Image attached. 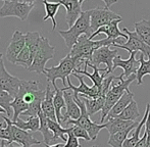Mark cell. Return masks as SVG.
I'll use <instances>...</instances> for the list:
<instances>
[{"label": "cell", "instance_id": "obj_39", "mask_svg": "<svg viewBox=\"0 0 150 147\" xmlns=\"http://www.w3.org/2000/svg\"><path fill=\"white\" fill-rule=\"evenodd\" d=\"M145 132L147 133V139L150 140V110L147 117L146 123H145Z\"/></svg>", "mask_w": 150, "mask_h": 147}, {"label": "cell", "instance_id": "obj_44", "mask_svg": "<svg viewBox=\"0 0 150 147\" xmlns=\"http://www.w3.org/2000/svg\"><path fill=\"white\" fill-rule=\"evenodd\" d=\"M2 1H5V0H2ZM25 2H28V3H34L35 0H24Z\"/></svg>", "mask_w": 150, "mask_h": 147}, {"label": "cell", "instance_id": "obj_4", "mask_svg": "<svg viewBox=\"0 0 150 147\" xmlns=\"http://www.w3.org/2000/svg\"><path fill=\"white\" fill-rule=\"evenodd\" d=\"M77 68H79V64H78L77 59L71 57L69 53L65 57H63L60 60L58 66L45 69L44 75L46 76L48 82L51 83L54 88L57 87L56 86V80L57 79H60L62 81L63 87H67V78H69V75H71L75 72Z\"/></svg>", "mask_w": 150, "mask_h": 147}, {"label": "cell", "instance_id": "obj_2", "mask_svg": "<svg viewBox=\"0 0 150 147\" xmlns=\"http://www.w3.org/2000/svg\"><path fill=\"white\" fill-rule=\"evenodd\" d=\"M91 13L92 9L87 10V11H82L80 18L77 20V22L73 25V27L67 31L60 30L59 35L64 40V43L69 49H71L76 43L78 42L79 38L83 35H86L90 38L92 35V30H91Z\"/></svg>", "mask_w": 150, "mask_h": 147}, {"label": "cell", "instance_id": "obj_24", "mask_svg": "<svg viewBox=\"0 0 150 147\" xmlns=\"http://www.w3.org/2000/svg\"><path fill=\"white\" fill-rule=\"evenodd\" d=\"M80 97L85 102L88 114L90 117L95 114V113L99 112V111H102V108L104 106V102H105V97H101L100 96V97H97V98H88L83 95H81Z\"/></svg>", "mask_w": 150, "mask_h": 147}, {"label": "cell", "instance_id": "obj_5", "mask_svg": "<svg viewBox=\"0 0 150 147\" xmlns=\"http://www.w3.org/2000/svg\"><path fill=\"white\" fill-rule=\"evenodd\" d=\"M74 97H75L76 102L78 103L80 110H81V115H80V117L78 119H69L65 124H67V125L79 126L81 128H84L88 132V134H89V136L91 137V140H96L99 132L101 130L105 129L106 125L105 124H98L91 121L90 115L88 114L87 108H86L85 102L82 100V98L80 96L74 95Z\"/></svg>", "mask_w": 150, "mask_h": 147}, {"label": "cell", "instance_id": "obj_13", "mask_svg": "<svg viewBox=\"0 0 150 147\" xmlns=\"http://www.w3.org/2000/svg\"><path fill=\"white\" fill-rule=\"evenodd\" d=\"M25 46H26V36H25V34H23L18 30L14 31L9 45L6 49V59L11 64H16V58H18V54L21 53V51L24 49Z\"/></svg>", "mask_w": 150, "mask_h": 147}, {"label": "cell", "instance_id": "obj_47", "mask_svg": "<svg viewBox=\"0 0 150 147\" xmlns=\"http://www.w3.org/2000/svg\"><path fill=\"white\" fill-rule=\"evenodd\" d=\"M93 147H97V146H93Z\"/></svg>", "mask_w": 150, "mask_h": 147}, {"label": "cell", "instance_id": "obj_32", "mask_svg": "<svg viewBox=\"0 0 150 147\" xmlns=\"http://www.w3.org/2000/svg\"><path fill=\"white\" fill-rule=\"evenodd\" d=\"M140 111L138 108V104L135 100H133L128 106L124 110L120 115L117 117L122 119H126V121H136L138 117H140Z\"/></svg>", "mask_w": 150, "mask_h": 147}, {"label": "cell", "instance_id": "obj_17", "mask_svg": "<svg viewBox=\"0 0 150 147\" xmlns=\"http://www.w3.org/2000/svg\"><path fill=\"white\" fill-rule=\"evenodd\" d=\"M61 5H63L67 10L65 14V20L67 26L71 28L73 25L77 22L82 13V4L79 0H58Z\"/></svg>", "mask_w": 150, "mask_h": 147}, {"label": "cell", "instance_id": "obj_14", "mask_svg": "<svg viewBox=\"0 0 150 147\" xmlns=\"http://www.w3.org/2000/svg\"><path fill=\"white\" fill-rule=\"evenodd\" d=\"M137 51H133L130 53V57L128 59H122L120 55H117L113 60V71L117 68H120L124 70V73L122 76L124 78H129L132 75H136L139 66H140V61L139 59H136Z\"/></svg>", "mask_w": 150, "mask_h": 147}, {"label": "cell", "instance_id": "obj_8", "mask_svg": "<svg viewBox=\"0 0 150 147\" xmlns=\"http://www.w3.org/2000/svg\"><path fill=\"white\" fill-rule=\"evenodd\" d=\"M122 32L126 33L128 35V41L124 44H117L115 43L112 46L115 48H122V49H126L129 53L133 51H140L145 57H149L150 56V46L147 45L140 37L138 36L136 32H132L129 29L124 28Z\"/></svg>", "mask_w": 150, "mask_h": 147}, {"label": "cell", "instance_id": "obj_42", "mask_svg": "<svg viewBox=\"0 0 150 147\" xmlns=\"http://www.w3.org/2000/svg\"><path fill=\"white\" fill-rule=\"evenodd\" d=\"M45 147H64V144L63 143H56L53 144V145H47V144H44Z\"/></svg>", "mask_w": 150, "mask_h": 147}, {"label": "cell", "instance_id": "obj_35", "mask_svg": "<svg viewBox=\"0 0 150 147\" xmlns=\"http://www.w3.org/2000/svg\"><path fill=\"white\" fill-rule=\"evenodd\" d=\"M32 64H33V57H32L31 51L27 46H25L24 49L21 51V53L18 54V58H16V66H24L28 70L32 66Z\"/></svg>", "mask_w": 150, "mask_h": 147}, {"label": "cell", "instance_id": "obj_36", "mask_svg": "<svg viewBox=\"0 0 150 147\" xmlns=\"http://www.w3.org/2000/svg\"><path fill=\"white\" fill-rule=\"evenodd\" d=\"M74 126L71 127V130L67 133V141L65 142L64 147H81V144L79 142V138H77L73 133Z\"/></svg>", "mask_w": 150, "mask_h": 147}, {"label": "cell", "instance_id": "obj_37", "mask_svg": "<svg viewBox=\"0 0 150 147\" xmlns=\"http://www.w3.org/2000/svg\"><path fill=\"white\" fill-rule=\"evenodd\" d=\"M73 133L77 138H82V139H84L85 141H91V137L89 136V134H88V132L86 131L84 128H81V127H79V126H74Z\"/></svg>", "mask_w": 150, "mask_h": 147}, {"label": "cell", "instance_id": "obj_10", "mask_svg": "<svg viewBox=\"0 0 150 147\" xmlns=\"http://www.w3.org/2000/svg\"><path fill=\"white\" fill-rule=\"evenodd\" d=\"M24 83V80L18 79L16 76L10 75L4 66L3 59L0 61V89L9 93L12 97H16L20 91L21 86Z\"/></svg>", "mask_w": 150, "mask_h": 147}, {"label": "cell", "instance_id": "obj_25", "mask_svg": "<svg viewBox=\"0 0 150 147\" xmlns=\"http://www.w3.org/2000/svg\"><path fill=\"white\" fill-rule=\"evenodd\" d=\"M45 7V16L43 18V20H47L48 18L52 20V31L55 30V28L57 27V22L55 20V16L57 13L58 9H59L61 4L59 2H49L47 0H42Z\"/></svg>", "mask_w": 150, "mask_h": 147}, {"label": "cell", "instance_id": "obj_29", "mask_svg": "<svg viewBox=\"0 0 150 147\" xmlns=\"http://www.w3.org/2000/svg\"><path fill=\"white\" fill-rule=\"evenodd\" d=\"M48 126H49L50 131L53 133L54 138H55L56 140L60 139V140H62L63 142L67 141V138L65 137V135H67V133L71 131V128H62L58 122L52 121V119H48Z\"/></svg>", "mask_w": 150, "mask_h": 147}, {"label": "cell", "instance_id": "obj_16", "mask_svg": "<svg viewBox=\"0 0 150 147\" xmlns=\"http://www.w3.org/2000/svg\"><path fill=\"white\" fill-rule=\"evenodd\" d=\"M63 96L65 99V110H67L62 115L61 124L67 123L69 119H78L81 115V110L76 102L74 93H71L69 90H63Z\"/></svg>", "mask_w": 150, "mask_h": 147}, {"label": "cell", "instance_id": "obj_22", "mask_svg": "<svg viewBox=\"0 0 150 147\" xmlns=\"http://www.w3.org/2000/svg\"><path fill=\"white\" fill-rule=\"evenodd\" d=\"M38 117L40 119V129L39 131L41 132V134L43 135L44 139V144H47V145H53L56 144V139L54 138V135L49 129V126H48V117H46L43 113L42 110H40V112L38 113Z\"/></svg>", "mask_w": 150, "mask_h": 147}, {"label": "cell", "instance_id": "obj_3", "mask_svg": "<svg viewBox=\"0 0 150 147\" xmlns=\"http://www.w3.org/2000/svg\"><path fill=\"white\" fill-rule=\"evenodd\" d=\"M135 79H136V75H132L126 80L124 79V77L122 75L117 78V82H113L112 85H111V88L109 89V91L107 92L106 96H105L104 106H103L102 111H101L102 114H101V119L99 124H104V119L107 117L109 111L112 110L115 104L119 101L120 98L126 92L130 91L129 86Z\"/></svg>", "mask_w": 150, "mask_h": 147}, {"label": "cell", "instance_id": "obj_7", "mask_svg": "<svg viewBox=\"0 0 150 147\" xmlns=\"http://www.w3.org/2000/svg\"><path fill=\"white\" fill-rule=\"evenodd\" d=\"M34 8V3H28L20 0H5L0 7V18H14L26 20Z\"/></svg>", "mask_w": 150, "mask_h": 147}, {"label": "cell", "instance_id": "obj_27", "mask_svg": "<svg viewBox=\"0 0 150 147\" xmlns=\"http://www.w3.org/2000/svg\"><path fill=\"white\" fill-rule=\"evenodd\" d=\"M25 36H26V46L30 49L32 57H33L34 60L36 52L38 51L40 47L42 36L39 32H27Z\"/></svg>", "mask_w": 150, "mask_h": 147}, {"label": "cell", "instance_id": "obj_45", "mask_svg": "<svg viewBox=\"0 0 150 147\" xmlns=\"http://www.w3.org/2000/svg\"><path fill=\"white\" fill-rule=\"evenodd\" d=\"M2 56H3V55H2V53H0V61L2 60Z\"/></svg>", "mask_w": 150, "mask_h": 147}, {"label": "cell", "instance_id": "obj_43", "mask_svg": "<svg viewBox=\"0 0 150 147\" xmlns=\"http://www.w3.org/2000/svg\"><path fill=\"white\" fill-rule=\"evenodd\" d=\"M0 114H6V111L4 110L1 106H0Z\"/></svg>", "mask_w": 150, "mask_h": 147}, {"label": "cell", "instance_id": "obj_1", "mask_svg": "<svg viewBox=\"0 0 150 147\" xmlns=\"http://www.w3.org/2000/svg\"><path fill=\"white\" fill-rule=\"evenodd\" d=\"M115 43L117 44H124L125 41H120V40H111L108 38L101 40H91L89 37L83 35L79 38L77 43L74 45V47L71 49L69 55L71 57H74L75 59H77L79 66L81 64H84V62L86 60L91 61L92 59L93 53L95 52V50H97L98 48L103 47V46H112Z\"/></svg>", "mask_w": 150, "mask_h": 147}, {"label": "cell", "instance_id": "obj_34", "mask_svg": "<svg viewBox=\"0 0 150 147\" xmlns=\"http://www.w3.org/2000/svg\"><path fill=\"white\" fill-rule=\"evenodd\" d=\"M13 99L14 98L9 93L0 89V106L6 111V115L9 119L10 117L12 119V115H13V110H12L11 105H10L11 102L13 101Z\"/></svg>", "mask_w": 150, "mask_h": 147}, {"label": "cell", "instance_id": "obj_12", "mask_svg": "<svg viewBox=\"0 0 150 147\" xmlns=\"http://www.w3.org/2000/svg\"><path fill=\"white\" fill-rule=\"evenodd\" d=\"M71 75L75 78H77L80 81V86L76 87L71 84L69 78H67V87H63L61 88L62 90H71L75 96H79V95H83L85 97L88 98H97L100 97V91H99V88L97 86L93 85L92 87L88 86L87 84L84 82V76L83 75H79L77 73H73Z\"/></svg>", "mask_w": 150, "mask_h": 147}, {"label": "cell", "instance_id": "obj_15", "mask_svg": "<svg viewBox=\"0 0 150 147\" xmlns=\"http://www.w3.org/2000/svg\"><path fill=\"white\" fill-rule=\"evenodd\" d=\"M10 130H11V143H18L23 147H31L33 145H37L41 142L33 137L31 132L25 131L20 129L18 127L14 126L10 119Z\"/></svg>", "mask_w": 150, "mask_h": 147}, {"label": "cell", "instance_id": "obj_46", "mask_svg": "<svg viewBox=\"0 0 150 147\" xmlns=\"http://www.w3.org/2000/svg\"><path fill=\"white\" fill-rule=\"evenodd\" d=\"M79 1H80V3H81V4H82V3H83V2H84V1H85V0H79Z\"/></svg>", "mask_w": 150, "mask_h": 147}, {"label": "cell", "instance_id": "obj_6", "mask_svg": "<svg viewBox=\"0 0 150 147\" xmlns=\"http://www.w3.org/2000/svg\"><path fill=\"white\" fill-rule=\"evenodd\" d=\"M54 53H55V47L50 45L49 40L45 37H42L40 47L38 51L36 52L35 57H34L33 64L28 71L34 72L37 74H44L45 73V66L47 61L53 59Z\"/></svg>", "mask_w": 150, "mask_h": 147}, {"label": "cell", "instance_id": "obj_33", "mask_svg": "<svg viewBox=\"0 0 150 147\" xmlns=\"http://www.w3.org/2000/svg\"><path fill=\"white\" fill-rule=\"evenodd\" d=\"M145 56L141 53L139 61H140V66L136 73V80L137 85H142L143 84V77L146 75L150 76V56L148 57V60L144 59Z\"/></svg>", "mask_w": 150, "mask_h": 147}, {"label": "cell", "instance_id": "obj_11", "mask_svg": "<svg viewBox=\"0 0 150 147\" xmlns=\"http://www.w3.org/2000/svg\"><path fill=\"white\" fill-rule=\"evenodd\" d=\"M117 53H119L117 48L111 50L110 46H103V47L95 50L90 64L96 66H100V64H105L107 73L111 74L113 73V60L117 57Z\"/></svg>", "mask_w": 150, "mask_h": 147}, {"label": "cell", "instance_id": "obj_38", "mask_svg": "<svg viewBox=\"0 0 150 147\" xmlns=\"http://www.w3.org/2000/svg\"><path fill=\"white\" fill-rule=\"evenodd\" d=\"M146 146H147V133L146 132H144L143 137L139 140V142L134 147H146Z\"/></svg>", "mask_w": 150, "mask_h": 147}, {"label": "cell", "instance_id": "obj_21", "mask_svg": "<svg viewBox=\"0 0 150 147\" xmlns=\"http://www.w3.org/2000/svg\"><path fill=\"white\" fill-rule=\"evenodd\" d=\"M134 100V93H132L131 91H128L120 98V100L115 104V106L112 107V110L109 111L108 115H107L106 119H115L117 115H120V113L124 111L125 108Z\"/></svg>", "mask_w": 150, "mask_h": 147}, {"label": "cell", "instance_id": "obj_19", "mask_svg": "<svg viewBox=\"0 0 150 147\" xmlns=\"http://www.w3.org/2000/svg\"><path fill=\"white\" fill-rule=\"evenodd\" d=\"M54 95H55V91L51 90V86L48 83L47 87H46V96H45V99L43 100V102L41 104V110L48 119L57 122L56 113H55V107H54V102H53Z\"/></svg>", "mask_w": 150, "mask_h": 147}, {"label": "cell", "instance_id": "obj_28", "mask_svg": "<svg viewBox=\"0 0 150 147\" xmlns=\"http://www.w3.org/2000/svg\"><path fill=\"white\" fill-rule=\"evenodd\" d=\"M12 122V121H11ZM14 126L18 127L20 129L25 130V131L37 132L40 129V119L39 117H29L27 121L18 119L16 122H12Z\"/></svg>", "mask_w": 150, "mask_h": 147}, {"label": "cell", "instance_id": "obj_41", "mask_svg": "<svg viewBox=\"0 0 150 147\" xmlns=\"http://www.w3.org/2000/svg\"><path fill=\"white\" fill-rule=\"evenodd\" d=\"M0 147H23V146H18V145H16L14 143H11V144H5V141L4 140H1V143H0Z\"/></svg>", "mask_w": 150, "mask_h": 147}, {"label": "cell", "instance_id": "obj_23", "mask_svg": "<svg viewBox=\"0 0 150 147\" xmlns=\"http://www.w3.org/2000/svg\"><path fill=\"white\" fill-rule=\"evenodd\" d=\"M149 110H150V104L148 103L146 105V110H145V112L142 117V119H141V122H139L138 126L133 130L132 136L129 137V138H127V140L124 143V147H134L139 142V140H140L141 129L143 128V126H145V123H146V119H147V117H148Z\"/></svg>", "mask_w": 150, "mask_h": 147}, {"label": "cell", "instance_id": "obj_18", "mask_svg": "<svg viewBox=\"0 0 150 147\" xmlns=\"http://www.w3.org/2000/svg\"><path fill=\"white\" fill-rule=\"evenodd\" d=\"M122 20V18H120V20H113V22H111L110 24L106 25V26L101 27L96 32L91 35L89 39L92 40L95 36H97V35H99V34H105L108 39H111V40H120V38L128 39V35H127L126 33H122L119 28V24Z\"/></svg>", "mask_w": 150, "mask_h": 147}, {"label": "cell", "instance_id": "obj_20", "mask_svg": "<svg viewBox=\"0 0 150 147\" xmlns=\"http://www.w3.org/2000/svg\"><path fill=\"white\" fill-rule=\"evenodd\" d=\"M138 124L135 121H126V119H119V117H115V119H106V128L107 131H108L109 135L111 134H115L119 133V132H122L124 130L128 129V128L132 127V126Z\"/></svg>", "mask_w": 150, "mask_h": 147}, {"label": "cell", "instance_id": "obj_30", "mask_svg": "<svg viewBox=\"0 0 150 147\" xmlns=\"http://www.w3.org/2000/svg\"><path fill=\"white\" fill-rule=\"evenodd\" d=\"M54 91H55V95L53 98L54 102V107H55V113H56V119L57 122L61 125V119H62V113L61 110L63 108H65V99L64 96H63V90L59 89L58 87L54 88Z\"/></svg>", "mask_w": 150, "mask_h": 147}, {"label": "cell", "instance_id": "obj_40", "mask_svg": "<svg viewBox=\"0 0 150 147\" xmlns=\"http://www.w3.org/2000/svg\"><path fill=\"white\" fill-rule=\"evenodd\" d=\"M102 1L104 2L105 7L109 8L111 5H113V4H115V3H117V1H119V0H102Z\"/></svg>", "mask_w": 150, "mask_h": 147}, {"label": "cell", "instance_id": "obj_31", "mask_svg": "<svg viewBox=\"0 0 150 147\" xmlns=\"http://www.w3.org/2000/svg\"><path fill=\"white\" fill-rule=\"evenodd\" d=\"M135 32L138 36L150 46V20H142L135 24Z\"/></svg>", "mask_w": 150, "mask_h": 147}, {"label": "cell", "instance_id": "obj_9", "mask_svg": "<svg viewBox=\"0 0 150 147\" xmlns=\"http://www.w3.org/2000/svg\"><path fill=\"white\" fill-rule=\"evenodd\" d=\"M122 16L115 12L111 11L106 7H96L92 9L91 13V30L92 34L95 33L99 28L110 24L115 20H120Z\"/></svg>", "mask_w": 150, "mask_h": 147}, {"label": "cell", "instance_id": "obj_26", "mask_svg": "<svg viewBox=\"0 0 150 147\" xmlns=\"http://www.w3.org/2000/svg\"><path fill=\"white\" fill-rule=\"evenodd\" d=\"M138 124H136V125L132 126V127L128 128V129L124 130V131H122V132H119V133L109 135L107 144L110 145L111 147H124V143L127 140V138H128V135L130 134V132L132 131V130H134L135 128L138 126Z\"/></svg>", "mask_w": 150, "mask_h": 147}]
</instances>
